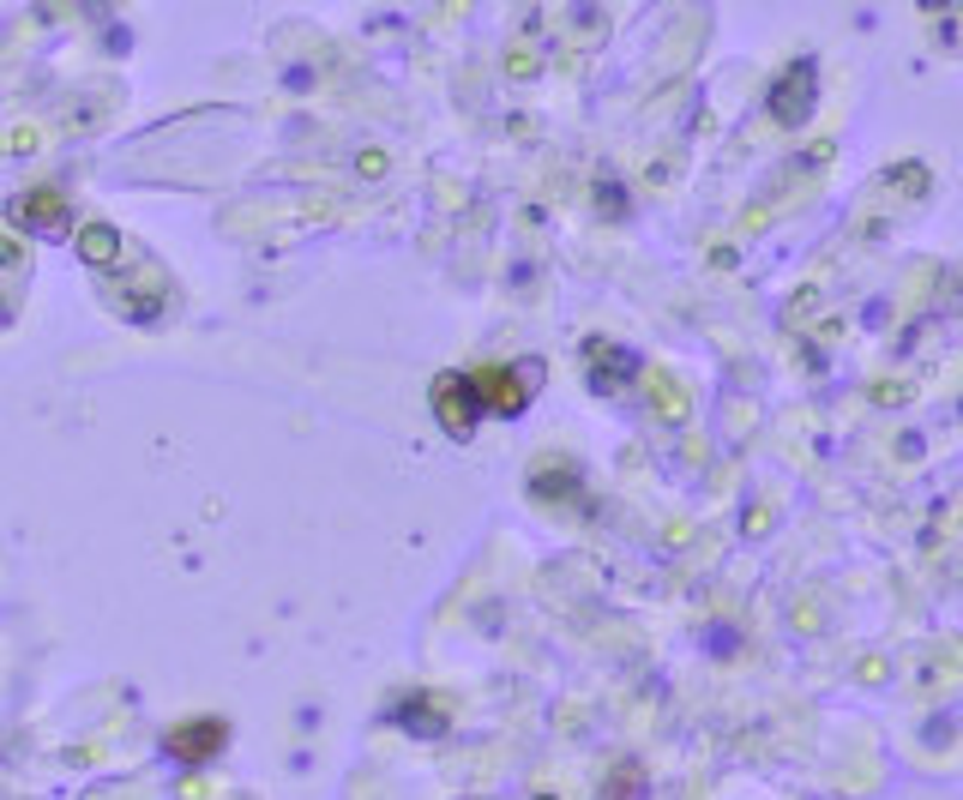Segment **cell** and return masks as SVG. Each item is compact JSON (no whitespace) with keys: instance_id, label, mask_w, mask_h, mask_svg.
<instances>
[{"instance_id":"1","label":"cell","mask_w":963,"mask_h":800,"mask_svg":"<svg viewBox=\"0 0 963 800\" xmlns=\"http://www.w3.org/2000/svg\"><path fill=\"white\" fill-rule=\"evenodd\" d=\"M428 404H434V421L446 428V440H470L482 421V392H477V373H440L428 385Z\"/></svg>"},{"instance_id":"2","label":"cell","mask_w":963,"mask_h":800,"mask_svg":"<svg viewBox=\"0 0 963 800\" xmlns=\"http://www.w3.org/2000/svg\"><path fill=\"white\" fill-rule=\"evenodd\" d=\"M813 102H819V61H789V67L770 79L765 109L777 114L783 127H801L807 114H813Z\"/></svg>"},{"instance_id":"3","label":"cell","mask_w":963,"mask_h":800,"mask_svg":"<svg viewBox=\"0 0 963 800\" xmlns=\"http://www.w3.org/2000/svg\"><path fill=\"white\" fill-rule=\"evenodd\" d=\"M536 380H543V361H524V368H482L477 373L482 409H494V416H524Z\"/></svg>"},{"instance_id":"4","label":"cell","mask_w":963,"mask_h":800,"mask_svg":"<svg viewBox=\"0 0 963 800\" xmlns=\"http://www.w3.org/2000/svg\"><path fill=\"white\" fill-rule=\"evenodd\" d=\"M229 741V722L223 716H193V722H175L169 734H163V753L175 758V765H205V758H217Z\"/></svg>"},{"instance_id":"5","label":"cell","mask_w":963,"mask_h":800,"mask_svg":"<svg viewBox=\"0 0 963 800\" xmlns=\"http://www.w3.org/2000/svg\"><path fill=\"white\" fill-rule=\"evenodd\" d=\"M7 223L24 235H67V199L55 187H31L7 205Z\"/></svg>"},{"instance_id":"6","label":"cell","mask_w":963,"mask_h":800,"mask_svg":"<svg viewBox=\"0 0 963 800\" xmlns=\"http://www.w3.org/2000/svg\"><path fill=\"white\" fill-rule=\"evenodd\" d=\"M633 373H638V355L633 350L590 338V385H597V392H614V385H626Z\"/></svg>"},{"instance_id":"7","label":"cell","mask_w":963,"mask_h":800,"mask_svg":"<svg viewBox=\"0 0 963 800\" xmlns=\"http://www.w3.org/2000/svg\"><path fill=\"white\" fill-rule=\"evenodd\" d=\"M79 260L91 265V271H114V265L127 260L121 229H114V223H85V229H79Z\"/></svg>"},{"instance_id":"8","label":"cell","mask_w":963,"mask_h":800,"mask_svg":"<svg viewBox=\"0 0 963 800\" xmlns=\"http://www.w3.org/2000/svg\"><path fill=\"white\" fill-rule=\"evenodd\" d=\"M397 722H404V728H416V734H428V741H434V734H446V711H434L428 699L397 704Z\"/></svg>"}]
</instances>
